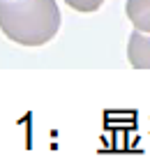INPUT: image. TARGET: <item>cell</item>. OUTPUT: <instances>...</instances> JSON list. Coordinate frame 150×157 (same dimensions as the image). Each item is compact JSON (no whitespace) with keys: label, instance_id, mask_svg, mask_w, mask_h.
<instances>
[{"label":"cell","instance_id":"6da1fadb","mask_svg":"<svg viewBox=\"0 0 150 157\" xmlns=\"http://www.w3.org/2000/svg\"><path fill=\"white\" fill-rule=\"evenodd\" d=\"M56 0H0V33L21 46H44L60 30Z\"/></svg>","mask_w":150,"mask_h":157},{"label":"cell","instance_id":"7a4b0ae2","mask_svg":"<svg viewBox=\"0 0 150 157\" xmlns=\"http://www.w3.org/2000/svg\"><path fill=\"white\" fill-rule=\"evenodd\" d=\"M127 60L136 69H150V35L134 30L127 42Z\"/></svg>","mask_w":150,"mask_h":157},{"label":"cell","instance_id":"3957f363","mask_svg":"<svg viewBox=\"0 0 150 157\" xmlns=\"http://www.w3.org/2000/svg\"><path fill=\"white\" fill-rule=\"evenodd\" d=\"M125 14L134 30L150 35V0H127Z\"/></svg>","mask_w":150,"mask_h":157},{"label":"cell","instance_id":"277c9868","mask_svg":"<svg viewBox=\"0 0 150 157\" xmlns=\"http://www.w3.org/2000/svg\"><path fill=\"white\" fill-rule=\"evenodd\" d=\"M74 12H81V14H92L97 12L99 7L106 2V0H65Z\"/></svg>","mask_w":150,"mask_h":157}]
</instances>
